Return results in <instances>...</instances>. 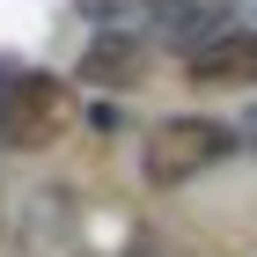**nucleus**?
I'll list each match as a JSON object with an SVG mask.
<instances>
[{
    "mask_svg": "<svg viewBox=\"0 0 257 257\" xmlns=\"http://www.w3.org/2000/svg\"><path fill=\"white\" fill-rule=\"evenodd\" d=\"M74 125V96H66V81L52 74H22L0 88V140L15 147V155H37L52 140Z\"/></svg>",
    "mask_w": 257,
    "mask_h": 257,
    "instance_id": "nucleus-1",
    "label": "nucleus"
},
{
    "mask_svg": "<svg viewBox=\"0 0 257 257\" xmlns=\"http://www.w3.org/2000/svg\"><path fill=\"white\" fill-rule=\"evenodd\" d=\"M228 147H235L228 125H213V118H169V125L147 133V177L155 184H184V177H198V169H213Z\"/></svg>",
    "mask_w": 257,
    "mask_h": 257,
    "instance_id": "nucleus-2",
    "label": "nucleus"
},
{
    "mask_svg": "<svg viewBox=\"0 0 257 257\" xmlns=\"http://www.w3.org/2000/svg\"><path fill=\"white\" fill-rule=\"evenodd\" d=\"M198 88H257V30H220L184 59Z\"/></svg>",
    "mask_w": 257,
    "mask_h": 257,
    "instance_id": "nucleus-3",
    "label": "nucleus"
},
{
    "mask_svg": "<svg viewBox=\"0 0 257 257\" xmlns=\"http://www.w3.org/2000/svg\"><path fill=\"white\" fill-rule=\"evenodd\" d=\"M140 74H147V52H140L133 37H118V30L81 52V81H96V88H133Z\"/></svg>",
    "mask_w": 257,
    "mask_h": 257,
    "instance_id": "nucleus-4",
    "label": "nucleus"
}]
</instances>
